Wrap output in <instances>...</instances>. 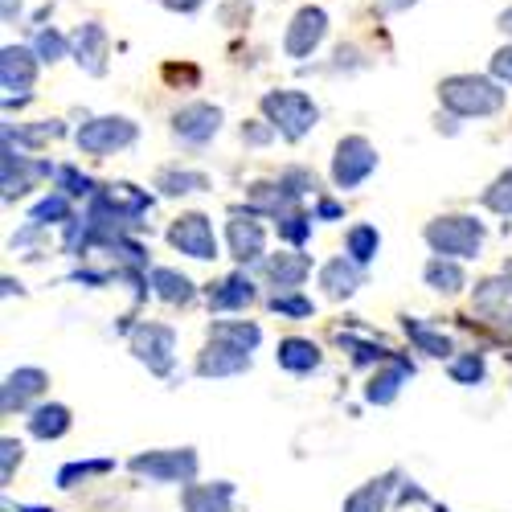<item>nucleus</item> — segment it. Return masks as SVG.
<instances>
[{
  "mask_svg": "<svg viewBox=\"0 0 512 512\" xmlns=\"http://www.w3.org/2000/svg\"><path fill=\"white\" fill-rule=\"evenodd\" d=\"M439 99L459 119H484L504 107V91L484 74H451L439 82Z\"/></svg>",
  "mask_w": 512,
  "mask_h": 512,
  "instance_id": "f257e3e1",
  "label": "nucleus"
},
{
  "mask_svg": "<svg viewBox=\"0 0 512 512\" xmlns=\"http://www.w3.org/2000/svg\"><path fill=\"white\" fill-rule=\"evenodd\" d=\"M263 115L271 119V127L283 136V140H304L312 127H316V119H320V107L304 95V91H267L263 95Z\"/></svg>",
  "mask_w": 512,
  "mask_h": 512,
  "instance_id": "f03ea898",
  "label": "nucleus"
},
{
  "mask_svg": "<svg viewBox=\"0 0 512 512\" xmlns=\"http://www.w3.org/2000/svg\"><path fill=\"white\" fill-rule=\"evenodd\" d=\"M426 242L435 246V254H447V259H476L484 246V226L476 218L451 213V218H439L426 226Z\"/></svg>",
  "mask_w": 512,
  "mask_h": 512,
  "instance_id": "7ed1b4c3",
  "label": "nucleus"
},
{
  "mask_svg": "<svg viewBox=\"0 0 512 512\" xmlns=\"http://www.w3.org/2000/svg\"><path fill=\"white\" fill-rule=\"evenodd\" d=\"M140 136V127L132 119H123V115H103V119H91V123H82L78 127V136L74 144L82 152H91V156H111L119 148H132Z\"/></svg>",
  "mask_w": 512,
  "mask_h": 512,
  "instance_id": "20e7f679",
  "label": "nucleus"
},
{
  "mask_svg": "<svg viewBox=\"0 0 512 512\" xmlns=\"http://www.w3.org/2000/svg\"><path fill=\"white\" fill-rule=\"evenodd\" d=\"M377 168V152L365 136H345L336 144V156H332V181L340 189H357L369 173Z\"/></svg>",
  "mask_w": 512,
  "mask_h": 512,
  "instance_id": "39448f33",
  "label": "nucleus"
},
{
  "mask_svg": "<svg viewBox=\"0 0 512 512\" xmlns=\"http://www.w3.org/2000/svg\"><path fill=\"white\" fill-rule=\"evenodd\" d=\"M132 472L156 484H189L197 476V455L193 451H148L132 459Z\"/></svg>",
  "mask_w": 512,
  "mask_h": 512,
  "instance_id": "423d86ee",
  "label": "nucleus"
},
{
  "mask_svg": "<svg viewBox=\"0 0 512 512\" xmlns=\"http://www.w3.org/2000/svg\"><path fill=\"white\" fill-rule=\"evenodd\" d=\"M132 353L152 373H168V369H173V353H177V332L168 324H140L132 332Z\"/></svg>",
  "mask_w": 512,
  "mask_h": 512,
  "instance_id": "0eeeda50",
  "label": "nucleus"
},
{
  "mask_svg": "<svg viewBox=\"0 0 512 512\" xmlns=\"http://www.w3.org/2000/svg\"><path fill=\"white\" fill-rule=\"evenodd\" d=\"M324 33H328V13H324V9H316V5L300 9V13L291 17L287 37H283V50H287V58H312V54L320 50Z\"/></svg>",
  "mask_w": 512,
  "mask_h": 512,
  "instance_id": "6e6552de",
  "label": "nucleus"
},
{
  "mask_svg": "<svg viewBox=\"0 0 512 512\" xmlns=\"http://www.w3.org/2000/svg\"><path fill=\"white\" fill-rule=\"evenodd\" d=\"M168 242H173L189 259H218V238H213V226L205 213H185V218L173 222L168 230Z\"/></svg>",
  "mask_w": 512,
  "mask_h": 512,
  "instance_id": "1a4fd4ad",
  "label": "nucleus"
},
{
  "mask_svg": "<svg viewBox=\"0 0 512 512\" xmlns=\"http://www.w3.org/2000/svg\"><path fill=\"white\" fill-rule=\"evenodd\" d=\"M218 127H222V107H213V103H189L173 115V132L177 140L185 144H209L213 136H218Z\"/></svg>",
  "mask_w": 512,
  "mask_h": 512,
  "instance_id": "9d476101",
  "label": "nucleus"
},
{
  "mask_svg": "<svg viewBox=\"0 0 512 512\" xmlns=\"http://www.w3.org/2000/svg\"><path fill=\"white\" fill-rule=\"evenodd\" d=\"M37 50H25V46H5L0 50V87L9 91V99L13 95H21V99H29V91H33V78H37Z\"/></svg>",
  "mask_w": 512,
  "mask_h": 512,
  "instance_id": "9b49d317",
  "label": "nucleus"
},
{
  "mask_svg": "<svg viewBox=\"0 0 512 512\" xmlns=\"http://www.w3.org/2000/svg\"><path fill=\"white\" fill-rule=\"evenodd\" d=\"M70 54L87 74H103L107 70V62H103L107 58V29L99 21L78 25V33L70 37Z\"/></svg>",
  "mask_w": 512,
  "mask_h": 512,
  "instance_id": "f8f14e48",
  "label": "nucleus"
},
{
  "mask_svg": "<svg viewBox=\"0 0 512 512\" xmlns=\"http://www.w3.org/2000/svg\"><path fill=\"white\" fill-rule=\"evenodd\" d=\"M54 173H58L54 164H46V160H29V156L5 148V197H9V201L21 197L37 177H54Z\"/></svg>",
  "mask_w": 512,
  "mask_h": 512,
  "instance_id": "ddd939ff",
  "label": "nucleus"
},
{
  "mask_svg": "<svg viewBox=\"0 0 512 512\" xmlns=\"http://www.w3.org/2000/svg\"><path fill=\"white\" fill-rule=\"evenodd\" d=\"M226 238H230V254H234L238 263L263 259V250H267V234H263V226H259V222H250V218H234L230 230H226Z\"/></svg>",
  "mask_w": 512,
  "mask_h": 512,
  "instance_id": "4468645a",
  "label": "nucleus"
},
{
  "mask_svg": "<svg viewBox=\"0 0 512 512\" xmlns=\"http://www.w3.org/2000/svg\"><path fill=\"white\" fill-rule=\"evenodd\" d=\"M242 369H250V353H242L234 345H222V340H209V349L197 361L201 377H226V373H242Z\"/></svg>",
  "mask_w": 512,
  "mask_h": 512,
  "instance_id": "2eb2a0df",
  "label": "nucleus"
},
{
  "mask_svg": "<svg viewBox=\"0 0 512 512\" xmlns=\"http://www.w3.org/2000/svg\"><path fill=\"white\" fill-rule=\"evenodd\" d=\"M320 287L332 295V300H345L361 287V271H357V259H332L324 271H320Z\"/></svg>",
  "mask_w": 512,
  "mask_h": 512,
  "instance_id": "dca6fc26",
  "label": "nucleus"
},
{
  "mask_svg": "<svg viewBox=\"0 0 512 512\" xmlns=\"http://www.w3.org/2000/svg\"><path fill=\"white\" fill-rule=\"evenodd\" d=\"M263 271L271 275V283H279L283 291H295L304 279H308V271H312V263L304 259V254H271V259L263 263Z\"/></svg>",
  "mask_w": 512,
  "mask_h": 512,
  "instance_id": "f3484780",
  "label": "nucleus"
},
{
  "mask_svg": "<svg viewBox=\"0 0 512 512\" xmlns=\"http://www.w3.org/2000/svg\"><path fill=\"white\" fill-rule=\"evenodd\" d=\"M41 390H46V373L41 369H17L5 381V410H25L29 398H37Z\"/></svg>",
  "mask_w": 512,
  "mask_h": 512,
  "instance_id": "a211bd4d",
  "label": "nucleus"
},
{
  "mask_svg": "<svg viewBox=\"0 0 512 512\" xmlns=\"http://www.w3.org/2000/svg\"><path fill=\"white\" fill-rule=\"evenodd\" d=\"M410 373H414V365H410V361H390L386 369H381V373L369 381L365 398H369V402H377V406L394 402V398H398V390H402V381H406Z\"/></svg>",
  "mask_w": 512,
  "mask_h": 512,
  "instance_id": "6ab92c4d",
  "label": "nucleus"
},
{
  "mask_svg": "<svg viewBox=\"0 0 512 512\" xmlns=\"http://www.w3.org/2000/svg\"><path fill=\"white\" fill-rule=\"evenodd\" d=\"M230 484H189L185 488V512H230Z\"/></svg>",
  "mask_w": 512,
  "mask_h": 512,
  "instance_id": "aec40b11",
  "label": "nucleus"
},
{
  "mask_svg": "<svg viewBox=\"0 0 512 512\" xmlns=\"http://www.w3.org/2000/svg\"><path fill=\"white\" fill-rule=\"evenodd\" d=\"M254 300V283L246 279V275H230V279H222L218 287L209 291V308L213 312H230V308H246Z\"/></svg>",
  "mask_w": 512,
  "mask_h": 512,
  "instance_id": "412c9836",
  "label": "nucleus"
},
{
  "mask_svg": "<svg viewBox=\"0 0 512 512\" xmlns=\"http://www.w3.org/2000/svg\"><path fill=\"white\" fill-rule=\"evenodd\" d=\"M275 357H279V365L291 369V373H312V369L320 365V349L312 345V340H300V336L283 340Z\"/></svg>",
  "mask_w": 512,
  "mask_h": 512,
  "instance_id": "4be33fe9",
  "label": "nucleus"
},
{
  "mask_svg": "<svg viewBox=\"0 0 512 512\" xmlns=\"http://www.w3.org/2000/svg\"><path fill=\"white\" fill-rule=\"evenodd\" d=\"M209 340H222V345H234V349L250 353L263 340V332L254 328V324H246V320H222V324L209 328Z\"/></svg>",
  "mask_w": 512,
  "mask_h": 512,
  "instance_id": "5701e85b",
  "label": "nucleus"
},
{
  "mask_svg": "<svg viewBox=\"0 0 512 512\" xmlns=\"http://www.w3.org/2000/svg\"><path fill=\"white\" fill-rule=\"evenodd\" d=\"M29 431L37 439H62L70 431V410L66 406H37L29 418Z\"/></svg>",
  "mask_w": 512,
  "mask_h": 512,
  "instance_id": "b1692460",
  "label": "nucleus"
},
{
  "mask_svg": "<svg viewBox=\"0 0 512 512\" xmlns=\"http://www.w3.org/2000/svg\"><path fill=\"white\" fill-rule=\"evenodd\" d=\"M390 488H394V476H386V480H373V484L357 488V492L345 500V512H386Z\"/></svg>",
  "mask_w": 512,
  "mask_h": 512,
  "instance_id": "393cba45",
  "label": "nucleus"
},
{
  "mask_svg": "<svg viewBox=\"0 0 512 512\" xmlns=\"http://www.w3.org/2000/svg\"><path fill=\"white\" fill-rule=\"evenodd\" d=\"M152 287H156L160 300H168V304H189L193 300V283L185 275H177V271H168V267L152 271Z\"/></svg>",
  "mask_w": 512,
  "mask_h": 512,
  "instance_id": "a878e982",
  "label": "nucleus"
},
{
  "mask_svg": "<svg viewBox=\"0 0 512 512\" xmlns=\"http://www.w3.org/2000/svg\"><path fill=\"white\" fill-rule=\"evenodd\" d=\"M426 283H431L435 291H459L463 287V271L447 259V254H435V259L426 263Z\"/></svg>",
  "mask_w": 512,
  "mask_h": 512,
  "instance_id": "bb28decb",
  "label": "nucleus"
},
{
  "mask_svg": "<svg viewBox=\"0 0 512 512\" xmlns=\"http://www.w3.org/2000/svg\"><path fill=\"white\" fill-rule=\"evenodd\" d=\"M29 222H33V226H58V222H74V218H70V197H66V193L46 197L41 205H33Z\"/></svg>",
  "mask_w": 512,
  "mask_h": 512,
  "instance_id": "cd10ccee",
  "label": "nucleus"
},
{
  "mask_svg": "<svg viewBox=\"0 0 512 512\" xmlns=\"http://www.w3.org/2000/svg\"><path fill=\"white\" fill-rule=\"evenodd\" d=\"M406 336L414 340L422 353H431V357H447V353H451V340H447L443 332H431V328L418 324V320H406Z\"/></svg>",
  "mask_w": 512,
  "mask_h": 512,
  "instance_id": "c85d7f7f",
  "label": "nucleus"
},
{
  "mask_svg": "<svg viewBox=\"0 0 512 512\" xmlns=\"http://www.w3.org/2000/svg\"><path fill=\"white\" fill-rule=\"evenodd\" d=\"M164 193H197V189H209V177L205 173H181V168H168V173H160L156 181Z\"/></svg>",
  "mask_w": 512,
  "mask_h": 512,
  "instance_id": "c756f323",
  "label": "nucleus"
},
{
  "mask_svg": "<svg viewBox=\"0 0 512 512\" xmlns=\"http://www.w3.org/2000/svg\"><path fill=\"white\" fill-rule=\"evenodd\" d=\"M476 304L484 312H496V308H508L512 304V279H488L476 287Z\"/></svg>",
  "mask_w": 512,
  "mask_h": 512,
  "instance_id": "7c9ffc66",
  "label": "nucleus"
},
{
  "mask_svg": "<svg viewBox=\"0 0 512 512\" xmlns=\"http://www.w3.org/2000/svg\"><path fill=\"white\" fill-rule=\"evenodd\" d=\"M377 246H381V238H377L373 226H353V230H349V259L369 263L373 254H377Z\"/></svg>",
  "mask_w": 512,
  "mask_h": 512,
  "instance_id": "2f4dec72",
  "label": "nucleus"
},
{
  "mask_svg": "<svg viewBox=\"0 0 512 512\" xmlns=\"http://www.w3.org/2000/svg\"><path fill=\"white\" fill-rule=\"evenodd\" d=\"M33 50H37V58H41V62H58V58H66L70 41H66L58 29H41V33H37V41H33Z\"/></svg>",
  "mask_w": 512,
  "mask_h": 512,
  "instance_id": "473e14b6",
  "label": "nucleus"
},
{
  "mask_svg": "<svg viewBox=\"0 0 512 512\" xmlns=\"http://www.w3.org/2000/svg\"><path fill=\"white\" fill-rule=\"evenodd\" d=\"M111 459H91V463H70L58 472V484L62 488H74V480H87V476H99V472H111Z\"/></svg>",
  "mask_w": 512,
  "mask_h": 512,
  "instance_id": "72a5a7b5",
  "label": "nucleus"
},
{
  "mask_svg": "<svg viewBox=\"0 0 512 512\" xmlns=\"http://www.w3.org/2000/svg\"><path fill=\"white\" fill-rule=\"evenodd\" d=\"M279 234H283L287 242L300 246V242L312 234V218H308V213H300V209H287L283 218H279Z\"/></svg>",
  "mask_w": 512,
  "mask_h": 512,
  "instance_id": "f704fd0d",
  "label": "nucleus"
},
{
  "mask_svg": "<svg viewBox=\"0 0 512 512\" xmlns=\"http://www.w3.org/2000/svg\"><path fill=\"white\" fill-rule=\"evenodd\" d=\"M484 205L496 209V213H508V218H512V173H504V177L492 181V189L484 193Z\"/></svg>",
  "mask_w": 512,
  "mask_h": 512,
  "instance_id": "c9c22d12",
  "label": "nucleus"
},
{
  "mask_svg": "<svg viewBox=\"0 0 512 512\" xmlns=\"http://www.w3.org/2000/svg\"><path fill=\"white\" fill-rule=\"evenodd\" d=\"M451 377H455V381H463V386H476V381L484 377V357L467 353V357L451 361Z\"/></svg>",
  "mask_w": 512,
  "mask_h": 512,
  "instance_id": "e433bc0d",
  "label": "nucleus"
},
{
  "mask_svg": "<svg viewBox=\"0 0 512 512\" xmlns=\"http://www.w3.org/2000/svg\"><path fill=\"white\" fill-rule=\"evenodd\" d=\"M54 177H58V185H62V193H66V197H82V193H91V181H87V177H78V168H70V164H66V168H58Z\"/></svg>",
  "mask_w": 512,
  "mask_h": 512,
  "instance_id": "4c0bfd02",
  "label": "nucleus"
},
{
  "mask_svg": "<svg viewBox=\"0 0 512 512\" xmlns=\"http://www.w3.org/2000/svg\"><path fill=\"white\" fill-rule=\"evenodd\" d=\"M340 345H345V349H353V361H357V365L386 361V349H377V345H361V340H353V336H340Z\"/></svg>",
  "mask_w": 512,
  "mask_h": 512,
  "instance_id": "58836bf2",
  "label": "nucleus"
},
{
  "mask_svg": "<svg viewBox=\"0 0 512 512\" xmlns=\"http://www.w3.org/2000/svg\"><path fill=\"white\" fill-rule=\"evenodd\" d=\"M271 308L283 312V316H308L312 312V300H304V295H275Z\"/></svg>",
  "mask_w": 512,
  "mask_h": 512,
  "instance_id": "ea45409f",
  "label": "nucleus"
},
{
  "mask_svg": "<svg viewBox=\"0 0 512 512\" xmlns=\"http://www.w3.org/2000/svg\"><path fill=\"white\" fill-rule=\"evenodd\" d=\"M492 78L504 82V87H512V46H504V50L492 54Z\"/></svg>",
  "mask_w": 512,
  "mask_h": 512,
  "instance_id": "a19ab883",
  "label": "nucleus"
},
{
  "mask_svg": "<svg viewBox=\"0 0 512 512\" xmlns=\"http://www.w3.org/2000/svg\"><path fill=\"white\" fill-rule=\"evenodd\" d=\"M373 5L381 17H394V13H406L410 5H418V0H373Z\"/></svg>",
  "mask_w": 512,
  "mask_h": 512,
  "instance_id": "79ce46f5",
  "label": "nucleus"
},
{
  "mask_svg": "<svg viewBox=\"0 0 512 512\" xmlns=\"http://www.w3.org/2000/svg\"><path fill=\"white\" fill-rule=\"evenodd\" d=\"M160 5H164L168 13H197L205 0H160Z\"/></svg>",
  "mask_w": 512,
  "mask_h": 512,
  "instance_id": "37998d69",
  "label": "nucleus"
},
{
  "mask_svg": "<svg viewBox=\"0 0 512 512\" xmlns=\"http://www.w3.org/2000/svg\"><path fill=\"white\" fill-rule=\"evenodd\" d=\"M242 136H246L250 144H267V140L275 136V127H242Z\"/></svg>",
  "mask_w": 512,
  "mask_h": 512,
  "instance_id": "c03bdc74",
  "label": "nucleus"
},
{
  "mask_svg": "<svg viewBox=\"0 0 512 512\" xmlns=\"http://www.w3.org/2000/svg\"><path fill=\"white\" fill-rule=\"evenodd\" d=\"M13 459H21V447L13 439H5V480H13Z\"/></svg>",
  "mask_w": 512,
  "mask_h": 512,
  "instance_id": "a18cd8bd",
  "label": "nucleus"
},
{
  "mask_svg": "<svg viewBox=\"0 0 512 512\" xmlns=\"http://www.w3.org/2000/svg\"><path fill=\"white\" fill-rule=\"evenodd\" d=\"M320 218H340V205L336 201H320Z\"/></svg>",
  "mask_w": 512,
  "mask_h": 512,
  "instance_id": "49530a36",
  "label": "nucleus"
},
{
  "mask_svg": "<svg viewBox=\"0 0 512 512\" xmlns=\"http://www.w3.org/2000/svg\"><path fill=\"white\" fill-rule=\"evenodd\" d=\"M17 9H21V0H5V21H13V17H17Z\"/></svg>",
  "mask_w": 512,
  "mask_h": 512,
  "instance_id": "de8ad7c7",
  "label": "nucleus"
},
{
  "mask_svg": "<svg viewBox=\"0 0 512 512\" xmlns=\"http://www.w3.org/2000/svg\"><path fill=\"white\" fill-rule=\"evenodd\" d=\"M500 29H504V33H512V9H504V13H500Z\"/></svg>",
  "mask_w": 512,
  "mask_h": 512,
  "instance_id": "09e8293b",
  "label": "nucleus"
}]
</instances>
